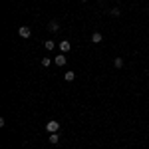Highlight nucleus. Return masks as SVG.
Masks as SVG:
<instances>
[{
  "label": "nucleus",
  "instance_id": "obj_10",
  "mask_svg": "<svg viewBox=\"0 0 149 149\" xmlns=\"http://www.w3.org/2000/svg\"><path fill=\"white\" fill-rule=\"evenodd\" d=\"M60 137H58V133H50V143H58Z\"/></svg>",
  "mask_w": 149,
  "mask_h": 149
},
{
  "label": "nucleus",
  "instance_id": "obj_2",
  "mask_svg": "<svg viewBox=\"0 0 149 149\" xmlns=\"http://www.w3.org/2000/svg\"><path fill=\"white\" fill-rule=\"evenodd\" d=\"M18 34L22 36V38H30V34H32V32H30V28H28V26H22V28L18 30Z\"/></svg>",
  "mask_w": 149,
  "mask_h": 149
},
{
  "label": "nucleus",
  "instance_id": "obj_6",
  "mask_svg": "<svg viewBox=\"0 0 149 149\" xmlns=\"http://www.w3.org/2000/svg\"><path fill=\"white\" fill-rule=\"evenodd\" d=\"M64 78H66L68 81H74V78H76V74H74V72H66V74H64Z\"/></svg>",
  "mask_w": 149,
  "mask_h": 149
},
{
  "label": "nucleus",
  "instance_id": "obj_3",
  "mask_svg": "<svg viewBox=\"0 0 149 149\" xmlns=\"http://www.w3.org/2000/svg\"><path fill=\"white\" fill-rule=\"evenodd\" d=\"M54 62H56L58 66H66V56H62V54H58V56L54 58Z\"/></svg>",
  "mask_w": 149,
  "mask_h": 149
},
{
  "label": "nucleus",
  "instance_id": "obj_7",
  "mask_svg": "<svg viewBox=\"0 0 149 149\" xmlns=\"http://www.w3.org/2000/svg\"><path fill=\"white\" fill-rule=\"evenodd\" d=\"M48 30H50V32H56V30H58V22H56V20L50 22V28H48Z\"/></svg>",
  "mask_w": 149,
  "mask_h": 149
},
{
  "label": "nucleus",
  "instance_id": "obj_5",
  "mask_svg": "<svg viewBox=\"0 0 149 149\" xmlns=\"http://www.w3.org/2000/svg\"><path fill=\"white\" fill-rule=\"evenodd\" d=\"M92 42L100 44V42H102V34H100V32H93V34H92Z\"/></svg>",
  "mask_w": 149,
  "mask_h": 149
},
{
  "label": "nucleus",
  "instance_id": "obj_9",
  "mask_svg": "<svg viewBox=\"0 0 149 149\" xmlns=\"http://www.w3.org/2000/svg\"><path fill=\"white\" fill-rule=\"evenodd\" d=\"M113 66H115V68H123V60H121V58H115Z\"/></svg>",
  "mask_w": 149,
  "mask_h": 149
},
{
  "label": "nucleus",
  "instance_id": "obj_4",
  "mask_svg": "<svg viewBox=\"0 0 149 149\" xmlns=\"http://www.w3.org/2000/svg\"><path fill=\"white\" fill-rule=\"evenodd\" d=\"M70 48H72V44H70L68 40H64V42H60V50H62V52H70Z\"/></svg>",
  "mask_w": 149,
  "mask_h": 149
},
{
  "label": "nucleus",
  "instance_id": "obj_1",
  "mask_svg": "<svg viewBox=\"0 0 149 149\" xmlns=\"http://www.w3.org/2000/svg\"><path fill=\"white\" fill-rule=\"evenodd\" d=\"M46 129H48V131H50V133H56L58 129H60V123H58V121H48Z\"/></svg>",
  "mask_w": 149,
  "mask_h": 149
},
{
  "label": "nucleus",
  "instance_id": "obj_12",
  "mask_svg": "<svg viewBox=\"0 0 149 149\" xmlns=\"http://www.w3.org/2000/svg\"><path fill=\"white\" fill-rule=\"evenodd\" d=\"M111 14L113 16H119V8H111Z\"/></svg>",
  "mask_w": 149,
  "mask_h": 149
},
{
  "label": "nucleus",
  "instance_id": "obj_13",
  "mask_svg": "<svg viewBox=\"0 0 149 149\" xmlns=\"http://www.w3.org/2000/svg\"><path fill=\"white\" fill-rule=\"evenodd\" d=\"M81 2H86V0H81Z\"/></svg>",
  "mask_w": 149,
  "mask_h": 149
},
{
  "label": "nucleus",
  "instance_id": "obj_11",
  "mask_svg": "<svg viewBox=\"0 0 149 149\" xmlns=\"http://www.w3.org/2000/svg\"><path fill=\"white\" fill-rule=\"evenodd\" d=\"M50 62H52V60H50V58H44V60H42V66H44V68H46V66H50Z\"/></svg>",
  "mask_w": 149,
  "mask_h": 149
},
{
  "label": "nucleus",
  "instance_id": "obj_8",
  "mask_svg": "<svg viewBox=\"0 0 149 149\" xmlns=\"http://www.w3.org/2000/svg\"><path fill=\"white\" fill-rule=\"evenodd\" d=\"M44 46H46V50H54V46H56V42L48 40V42H44Z\"/></svg>",
  "mask_w": 149,
  "mask_h": 149
}]
</instances>
